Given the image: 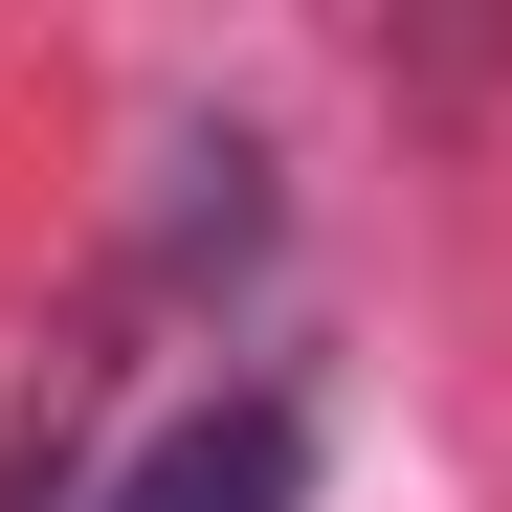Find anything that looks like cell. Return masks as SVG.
I'll return each mask as SVG.
<instances>
[{
    "instance_id": "obj_1",
    "label": "cell",
    "mask_w": 512,
    "mask_h": 512,
    "mask_svg": "<svg viewBox=\"0 0 512 512\" xmlns=\"http://www.w3.org/2000/svg\"><path fill=\"white\" fill-rule=\"evenodd\" d=\"M290 490H312V423L245 379V401H179V423H156V446H134L90 512H290Z\"/></svg>"
}]
</instances>
